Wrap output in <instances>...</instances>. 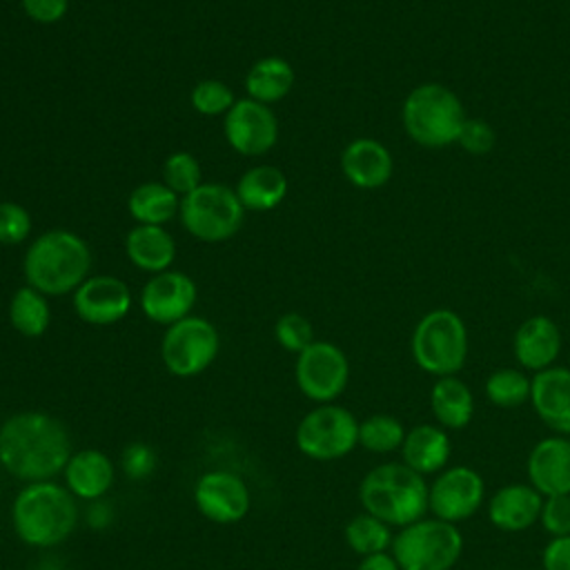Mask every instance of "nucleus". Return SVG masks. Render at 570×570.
<instances>
[{
    "instance_id": "nucleus-1",
    "label": "nucleus",
    "mask_w": 570,
    "mask_h": 570,
    "mask_svg": "<svg viewBox=\"0 0 570 570\" xmlns=\"http://www.w3.org/2000/svg\"><path fill=\"white\" fill-rule=\"evenodd\" d=\"M71 454L67 428L47 412H18L0 425V463L20 481H51Z\"/></svg>"
},
{
    "instance_id": "nucleus-2",
    "label": "nucleus",
    "mask_w": 570,
    "mask_h": 570,
    "mask_svg": "<svg viewBox=\"0 0 570 570\" xmlns=\"http://www.w3.org/2000/svg\"><path fill=\"white\" fill-rule=\"evenodd\" d=\"M11 525L27 546L53 548L78 525L76 497L56 481L27 483L13 499Z\"/></svg>"
},
{
    "instance_id": "nucleus-3",
    "label": "nucleus",
    "mask_w": 570,
    "mask_h": 570,
    "mask_svg": "<svg viewBox=\"0 0 570 570\" xmlns=\"http://www.w3.org/2000/svg\"><path fill=\"white\" fill-rule=\"evenodd\" d=\"M91 249L78 234L69 229H51L40 234L24 254L27 285L45 296L76 292L89 278Z\"/></svg>"
},
{
    "instance_id": "nucleus-4",
    "label": "nucleus",
    "mask_w": 570,
    "mask_h": 570,
    "mask_svg": "<svg viewBox=\"0 0 570 570\" xmlns=\"http://www.w3.org/2000/svg\"><path fill=\"white\" fill-rule=\"evenodd\" d=\"M428 494L430 488L423 474L414 472L405 463H383L372 468L358 488L365 512L399 528L425 517Z\"/></svg>"
},
{
    "instance_id": "nucleus-5",
    "label": "nucleus",
    "mask_w": 570,
    "mask_h": 570,
    "mask_svg": "<svg viewBox=\"0 0 570 570\" xmlns=\"http://www.w3.org/2000/svg\"><path fill=\"white\" fill-rule=\"evenodd\" d=\"M465 118L461 98L441 82L414 87L401 107V122L407 138L428 149L456 145Z\"/></svg>"
},
{
    "instance_id": "nucleus-6",
    "label": "nucleus",
    "mask_w": 570,
    "mask_h": 570,
    "mask_svg": "<svg viewBox=\"0 0 570 570\" xmlns=\"http://www.w3.org/2000/svg\"><path fill=\"white\" fill-rule=\"evenodd\" d=\"M410 350L423 372L436 379L454 376L468 358V330L463 318L445 307L423 314L414 325Z\"/></svg>"
},
{
    "instance_id": "nucleus-7",
    "label": "nucleus",
    "mask_w": 570,
    "mask_h": 570,
    "mask_svg": "<svg viewBox=\"0 0 570 570\" xmlns=\"http://www.w3.org/2000/svg\"><path fill=\"white\" fill-rule=\"evenodd\" d=\"M463 552V537L454 523L419 519L392 539V557L401 570H450Z\"/></svg>"
},
{
    "instance_id": "nucleus-8",
    "label": "nucleus",
    "mask_w": 570,
    "mask_h": 570,
    "mask_svg": "<svg viewBox=\"0 0 570 570\" xmlns=\"http://www.w3.org/2000/svg\"><path fill=\"white\" fill-rule=\"evenodd\" d=\"M180 223L198 240L220 243L232 238L245 218L236 189L223 183H200L180 198Z\"/></svg>"
},
{
    "instance_id": "nucleus-9",
    "label": "nucleus",
    "mask_w": 570,
    "mask_h": 570,
    "mask_svg": "<svg viewBox=\"0 0 570 570\" xmlns=\"http://www.w3.org/2000/svg\"><path fill=\"white\" fill-rule=\"evenodd\" d=\"M298 450L314 461H334L358 445V421L341 405L323 403L296 425Z\"/></svg>"
},
{
    "instance_id": "nucleus-10",
    "label": "nucleus",
    "mask_w": 570,
    "mask_h": 570,
    "mask_svg": "<svg viewBox=\"0 0 570 570\" xmlns=\"http://www.w3.org/2000/svg\"><path fill=\"white\" fill-rule=\"evenodd\" d=\"M220 338L203 316H185L167 325L160 341V358L169 374L187 379L205 372L218 356Z\"/></svg>"
},
{
    "instance_id": "nucleus-11",
    "label": "nucleus",
    "mask_w": 570,
    "mask_h": 570,
    "mask_svg": "<svg viewBox=\"0 0 570 570\" xmlns=\"http://www.w3.org/2000/svg\"><path fill=\"white\" fill-rule=\"evenodd\" d=\"M294 376L298 390L323 405L338 399L347 387L350 363L338 345L330 341H314L296 356Z\"/></svg>"
},
{
    "instance_id": "nucleus-12",
    "label": "nucleus",
    "mask_w": 570,
    "mask_h": 570,
    "mask_svg": "<svg viewBox=\"0 0 570 570\" xmlns=\"http://www.w3.org/2000/svg\"><path fill=\"white\" fill-rule=\"evenodd\" d=\"M485 497L483 479L468 465H454L443 470L428 494V510L448 523H459L476 514Z\"/></svg>"
},
{
    "instance_id": "nucleus-13",
    "label": "nucleus",
    "mask_w": 570,
    "mask_h": 570,
    "mask_svg": "<svg viewBox=\"0 0 570 570\" xmlns=\"http://www.w3.org/2000/svg\"><path fill=\"white\" fill-rule=\"evenodd\" d=\"M225 138L232 149L243 156H263L278 140V120L269 105L252 98H240L225 114Z\"/></svg>"
},
{
    "instance_id": "nucleus-14",
    "label": "nucleus",
    "mask_w": 570,
    "mask_h": 570,
    "mask_svg": "<svg viewBox=\"0 0 570 570\" xmlns=\"http://www.w3.org/2000/svg\"><path fill=\"white\" fill-rule=\"evenodd\" d=\"M194 501L207 521L227 525L240 521L249 512L252 497L238 474L227 470H212L196 481Z\"/></svg>"
},
{
    "instance_id": "nucleus-15",
    "label": "nucleus",
    "mask_w": 570,
    "mask_h": 570,
    "mask_svg": "<svg viewBox=\"0 0 570 570\" xmlns=\"http://www.w3.org/2000/svg\"><path fill=\"white\" fill-rule=\"evenodd\" d=\"M196 303V283L174 269H165L154 274L142 292H140V309L142 314L160 325H171L185 316H189Z\"/></svg>"
},
{
    "instance_id": "nucleus-16",
    "label": "nucleus",
    "mask_w": 570,
    "mask_h": 570,
    "mask_svg": "<svg viewBox=\"0 0 570 570\" xmlns=\"http://www.w3.org/2000/svg\"><path fill=\"white\" fill-rule=\"evenodd\" d=\"M73 309L85 323L111 325L129 314L131 292L116 276H89L73 292Z\"/></svg>"
},
{
    "instance_id": "nucleus-17",
    "label": "nucleus",
    "mask_w": 570,
    "mask_h": 570,
    "mask_svg": "<svg viewBox=\"0 0 570 570\" xmlns=\"http://www.w3.org/2000/svg\"><path fill=\"white\" fill-rule=\"evenodd\" d=\"M528 479L541 497L570 494V439L559 434L539 441L528 456Z\"/></svg>"
},
{
    "instance_id": "nucleus-18",
    "label": "nucleus",
    "mask_w": 570,
    "mask_h": 570,
    "mask_svg": "<svg viewBox=\"0 0 570 570\" xmlns=\"http://www.w3.org/2000/svg\"><path fill=\"white\" fill-rule=\"evenodd\" d=\"M530 403L557 434H570V367H546L532 376Z\"/></svg>"
},
{
    "instance_id": "nucleus-19",
    "label": "nucleus",
    "mask_w": 570,
    "mask_h": 570,
    "mask_svg": "<svg viewBox=\"0 0 570 570\" xmlns=\"http://www.w3.org/2000/svg\"><path fill=\"white\" fill-rule=\"evenodd\" d=\"M343 176L358 189H379L394 174L390 149L374 138H356L341 154Z\"/></svg>"
},
{
    "instance_id": "nucleus-20",
    "label": "nucleus",
    "mask_w": 570,
    "mask_h": 570,
    "mask_svg": "<svg viewBox=\"0 0 570 570\" xmlns=\"http://www.w3.org/2000/svg\"><path fill=\"white\" fill-rule=\"evenodd\" d=\"M512 350L523 370L537 374L546 367H552L561 352L559 325L543 314L525 318L514 332Z\"/></svg>"
},
{
    "instance_id": "nucleus-21",
    "label": "nucleus",
    "mask_w": 570,
    "mask_h": 570,
    "mask_svg": "<svg viewBox=\"0 0 570 570\" xmlns=\"http://www.w3.org/2000/svg\"><path fill=\"white\" fill-rule=\"evenodd\" d=\"M541 505L543 497L530 483H510L492 494L488 517L503 532H521L539 521Z\"/></svg>"
},
{
    "instance_id": "nucleus-22",
    "label": "nucleus",
    "mask_w": 570,
    "mask_h": 570,
    "mask_svg": "<svg viewBox=\"0 0 570 570\" xmlns=\"http://www.w3.org/2000/svg\"><path fill=\"white\" fill-rule=\"evenodd\" d=\"M62 474H65V488L76 499L98 501L114 485L116 468L105 452L87 448L69 456Z\"/></svg>"
},
{
    "instance_id": "nucleus-23",
    "label": "nucleus",
    "mask_w": 570,
    "mask_h": 570,
    "mask_svg": "<svg viewBox=\"0 0 570 570\" xmlns=\"http://www.w3.org/2000/svg\"><path fill=\"white\" fill-rule=\"evenodd\" d=\"M403 463L419 474H434L445 468L450 459V436L441 425L419 423L405 432L401 445Z\"/></svg>"
},
{
    "instance_id": "nucleus-24",
    "label": "nucleus",
    "mask_w": 570,
    "mask_h": 570,
    "mask_svg": "<svg viewBox=\"0 0 570 570\" xmlns=\"http://www.w3.org/2000/svg\"><path fill=\"white\" fill-rule=\"evenodd\" d=\"M125 252L138 269L160 274L174 263L176 243L163 225H136L125 238Z\"/></svg>"
},
{
    "instance_id": "nucleus-25",
    "label": "nucleus",
    "mask_w": 570,
    "mask_h": 570,
    "mask_svg": "<svg viewBox=\"0 0 570 570\" xmlns=\"http://www.w3.org/2000/svg\"><path fill=\"white\" fill-rule=\"evenodd\" d=\"M430 407L445 430H463L474 414L472 390L459 376H441L432 385Z\"/></svg>"
},
{
    "instance_id": "nucleus-26",
    "label": "nucleus",
    "mask_w": 570,
    "mask_h": 570,
    "mask_svg": "<svg viewBox=\"0 0 570 570\" xmlns=\"http://www.w3.org/2000/svg\"><path fill=\"white\" fill-rule=\"evenodd\" d=\"M236 194L245 209L252 212H269L283 203L287 194V178L274 165H258L247 169L238 183Z\"/></svg>"
},
{
    "instance_id": "nucleus-27",
    "label": "nucleus",
    "mask_w": 570,
    "mask_h": 570,
    "mask_svg": "<svg viewBox=\"0 0 570 570\" xmlns=\"http://www.w3.org/2000/svg\"><path fill=\"white\" fill-rule=\"evenodd\" d=\"M294 69L285 58L267 56L249 67L245 76V89L252 100L272 105L283 100L294 89Z\"/></svg>"
},
{
    "instance_id": "nucleus-28",
    "label": "nucleus",
    "mask_w": 570,
    "mask_h": 570,
    "mask_svg": "<svg viewBox=\"0 0 570 570\" xmlns=\"http://www.w3.org/2000/svg\"><path fill=\"white\" fill-rule=\"evenodd\" d=\"M127 209L138 225H165L180 209V200L165 183H142L129 194Z\"/></svg>"
},
{
    "instance_id": "nucleus-29",
    "label": "nucleus",
    "mask_w": 570,
    "mask_h": 570,
    "mask_svg": "<svg viewBox=\"0 0 570 570\" xmlns=\"http://www.w3.org/2000/svg\"><path fill=\"white\" fill-rule=\"evenodd\" d=\"M9 321L13 330L27 338L42 336L51 321L47 296L33 289L31 285L16 289L9 303Z\"/></svg>"
},
{
    "instance_id": "nucleus-30",
    "label": "nucleus",
    "mask_w": 570,
    "mask_h": 570,
    "mask_svg": "<svg viewBox=\"0 0 570 570\" xmlns=\"http://www.w3.org/2000/svg\"><path fill=\"white\" fill-rule=\"evenodd\" d=\"M345 541L356 554L370 557L385 552L392 546V532L385 521L376 519L370 512H361L347 521Z\"/></svg>"
},
{
    "instance_id": "nucleus-31",
    "label": "nucleus",
    "mask_w": 570,
    "mask_h": 570,
    "mask_svg": "<svg viewBox=\"0 0 570 570\" xmlns=\"http://www.w3.org/2000/svg\"><path fill=\"white\" fill-rule=\"evenodd\" d=\"M532 379L525 376L523 370L517 367H499L485 381V396L497 407H519L530 401Z\"/></svg>"
},
{
    "instance_id": "nucleus-32",
    "label": "nucleus",
    "mask_w": 570,
    "mask_h": 570,
    "mask_svg": "<svg viewBox=\"0 0 570 570\" xmlns=\"http://www.w3.org/2000/svg\"><path fill=\"white\" fill-rule=\"evenodd\" d=\"M405 439L403 423L392 414H372L358 423V445L367 452L387 454L401 450Z\"/></svg>"
},
{
    "instance_id": "nucleus-33",
    "label": "nucleus",
    "mask_w": 570,
    "mask_h": 570,
    "mask_svg": "<svg viewBox=\"0 0 570 570\" xmlns=\"http://www.w3.org/2000/svg\"><path fill=\"white\" fill-rule=\"evenodd\" d=\"M163 183L178 196H187L203 183L200 163L189 151H174L163 165Z\"/></svg>"
},
{
    "instance_id": "nucleus-34",
    "label": "nucleus",
    "mask_w": 570,
    "mask_h": 570,
    "mask_svg": "<svg viewBox=\"0 0 570 570\" xmlns=\"http://www.w3.org/2000/svg\"><path fill=\"white\" fill-rule=\"evenodd\" d=\"M191 107L200 114V116H220V114H227L236 98H234V91L220 82V80H200L196 82V87L191 89Z\"/></svg>"
},
{
    "instance_id": "nucleus-35",
    "label": "nucleus",
    "mask_w": 570,
    "mask_h": 570,
    "mask_svg": "<svg viewBox=\"0 0 570 570\" xmlns=\"http://www.w3.org/2000/svg\"><path fill=\"white\" fill-rule=\"evenodd\" d=\"M274 336L283 350L294 352V354H301L307 345L314 343L312 323L298 312L283 314L274 325Z\"/></svg>"
},
{
    "instance_id": "nucleus-36",
    "label": "nucleus",
    "mask_w": 570,
    "mask_h": 570,
    "mask_svg": "<svg viewBox=\"0 0 570 570\" xmlns=\"http://www.w3.org/2000/svg\"><path fill=\"white\" fill-rule=\"evenodd\" d=\"M456 145L470 156H485L497 145V131L483 118H465Z\"/></svg>"
},
{
    "instance_id": "nucleus-37",
    "label": "nucleus",
    "mask_w": 570,
    "mask_h": 570,
    "mask_svg": "<svg viewBox=\"0 0 570 570\" xmlns=\"http://www.w3.org/2000/svg\"><path fill=\"white\" fill-rule=\"evenodd\" d=\"M31 232V216L29 212L13 200L0 203V243L2 245H18Z\"/></svg>"
},
{
    "instance_id": "nucleus-38",
    "label": "nucleus",
    "mask_w": 570,
    "mask_h": 570,
    "mask_svg": "<svg viewBox=\"0 0 570 570\" xmlns=\"http://www.w3.org/2000/svg\"><path fill=\"white\" fill-rule=\"evenodd\" d=\"M539 521L550 537H570V494L543 497Z\"/></svg>"
},
{
    "instance_id": "nucleus-39",
    "label": "nucleus",
    "mask_w": 570,
    "mask_h": 570,
    "mask_svg": "<svg viewBox=\"0 0 570 570\" xmlns=\"http://www.w3.org/2000/svg\"><path fill=\"white\" fill-rule=\"evenodd\" d=\"M120 465L129 479L145 481L156 468V454L147 443H129L122 450Z\"/></svg>"
},
{
    "instance_id": "nucleus-40",
    "label": "nucleus",
    "mask_w": 570,
    "mask_h": 570,
    "mask_svg": "<svg viewBox=\"0 0 570 570\" xmlns=\"http://www.w3.org/2000/svg\"><path fill=\"white\" fill-rule=\"evenodd\" d=\"M24 13L42 24L58 22L69 7V0H20Z\"/></svg>"
},
{
    "instance_id": "nucleus-41",
    "label": "nucleus",
    "mask_w": 570,
    "mask_h": 570,
    "mask_svg": "<svg viewBox=\"0 0 570 570\" xmlns=\"http://www.w3.org/2000/svg\"><path fill=\"white\" fill-rule=\"evenodd\" d=\"M543 570H570V537H552L543 548Z\"/></svg>"
},
{
    "instance_id": "nucleus-42",
    "label": "nucleus",
    "mask_w": 570,
    "mask_h": 570,
    "mask_svg": "<svg viewBox=\"0 0 570 570\" xmlns=\"http://www.w3.org/2000/svg\"><path fill=\"white\" fill-rule=\"evenodd\" d=\"M358 570H401L399 563L394 561L392 554L387 552H379V554H370V557H363Z\"/></svg>"
}]
</instances>
